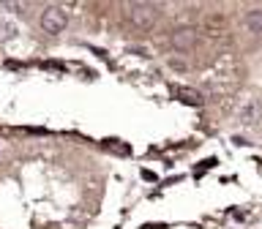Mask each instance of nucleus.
<instances>
[{
  "label": "nucleus",
  "mask_w": 262,
  "mask_h": 229,
  "mask_svg": "<svg viewBox=\"0 0 262 229\" xmlns=\"http://www.w3.org/2000/svg\"><path fill=\"white\" fill-rule=\"evenodd\" d=\"M126 11H128L131 25H137V28H153L161 16V6L159 3H128Z\"/></svg>",
  "instance_id": "obj_1"
},
{
  "label": "nucleus",
  "mask_w": 262,
  "mask_h": 229,
  "mask_svg": "<svg viewBox=\"0 0 262 229\" xmlns=\"http://www.w3.org/2000/svg\"><path fill=\"white\" fill-rule=\"evenodd\" d=\"M66 25H69V14H66V8L60 6H47L44 14H41V28H44V33H63Z\"/></svg>",
  "instance_id": "obj_2"
},
{
  "label": "nucleus",
  "mask_w": 262,
  "mask_h": 229,
  "mask_svg": "<svg viewBox=\"0 0 262 229\" xmlns=\"http://www.w3.org/2000/svg\"><path fill=\"white\" fill-rule=\"evenodd\" d=\"M259 114H262V109H259V104L254 101V98H249L246 104L237 106V120H241L243 126H254V123L259 120Z\"/></svg>",
  "instance_id": "obj_3"
},
{
  "label": "nucleus",
  "mask_w": 262,
  "mask_h": 229,
  "mask_svg": "<svg viewBox=\"0 0 262 229\" xmlns=\"http://www.w3.org/2000/svg\"><path fill=\"white\" fill-rule=\"evenodd\" d=\"M196 44V30L194 28H178L172 33V47L175 49H191Z\"/></svg>",
  "instance_id": "obj_4"
},
{
  "label": "nucleus",
  "mask_w": 262,
  "mask_h": 229,
  "mask_svg": "<svg viewBox=\"0 0 262 229\" xmlns=\"http://www.w3.org/2000/svg\"><path fill=\"white\" fill-rule=\"evenodd\" d=\"M172 96H178L183 104H188V106H202L205 104V98H202V93L200 90H194V87H172Z\"/></svg>",
  "instance_id": "obj_5"
},
{
  "label": "nucleus",
  "mask_w": 262,
  "mask_h": 229,
  "mask_svg": "<svg viewBox=\"0 0 262 229\" xmlns=\"http://www.w3.org/2000/svg\"><path fill=\"white\" fill-rule=\"evenodd\" d=\"M246 28L262 36V8H251V11L246 14Z\"/></svg>",
  "instance_id": "obj_6"
},
{
  "label": "nucleus",
  "mask_w": 262,
  "mask_h": 229,
  "mask_svg": "<svg viewBox=\"0 0 262 229\" xmlns=\"http://www.w3.org/2000/svg\"><path fill=\"white\" fill-rule=\"evenodd\" d=\"M16 36V25L8 22V19H0V41H8Z\"/></svg>",
  "instance_id": "obj_7"
},
{
  "label": "nucleus",
  "mask_w": 262,
  "mask_h": 229,
  "mask_svg": "<svg viewBox=\"0 0 262 229\" xmlns=\"http://www.w3.org/2000/svg\"><path fill=\"white\" fill-rule=\"evenodd\" d=\"M106 147H112V150L120 153V155H128V153H131V147H128V145H120L118 139H110V142H106Z\"/></svg>",
  "instance_id": "obj_8"
}]
</instances>
